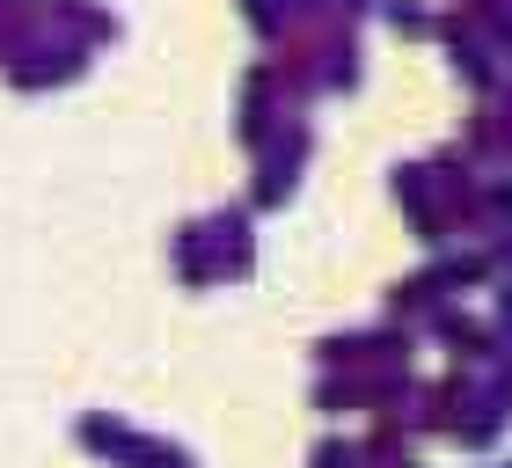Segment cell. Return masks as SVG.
<instances>
[{
	"mask_svg": "<svg viewBox=\"0 0 512 468\" xmlns=\"http://www.w3.org/2000/svg\"><path fill=\"white\" fill-rule=\"evenodd\" d=\"M169 242H176V264L191 278H213V271H227V264L249 256V213L242 205H205V213H191Z\"/></svg>",
	"mask_w": 512,
	"mask_h": 468,
	"instance_id": "1",
	"label": "cell"
}]
</instances>
